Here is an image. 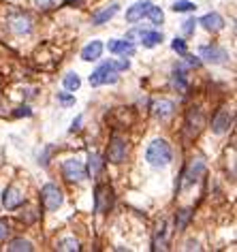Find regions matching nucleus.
<instances>
[{
  "instance_id": "b1692460",
  "label": "nucleus",
  "mask_w": 237,
  "mask_h": 252,
  "mask_svg": "<svg viewBox=\"0 0 237 252\" xmlns=\"http://www.w3.org/2000/svg\"><path fill=\"white\" fill-rule=\"evenodd\" d=\"M173 11L175 13H186V11H195V4L188 2V0H177L173 4Z\"/></svg>"
},
{
  "instance_id": "9b49d317",
  "label": "nucleus",
  "mask_w": 237,
  "mask_h": 252,
  "mask_svg": "<svg viewBox=\"0 0 237 252\" xmlns=\"http://www.w3.org/2000/svg\"><path fill=\"white\" fill-rule=\"evenodd\" d=\"M231 122H233V116H231L229 111H220V114L214 118V122H212V131L216 133V135H224V133L229 131Z\"/></svg>"
},
{
  "instance_id": "1a4fd4ad",
  "label": "nucleus",
  "mask_w": 237,
  "mask_h": 252,
  "mask_svg": "<svg viewBox=\"0 0 237 252\" xmlns=\"http://www.w3.org/2000/svg\"><path fill=\"white\" fill-rule=\"evenodd\" d=\"M2 203L7 210H15V207H19L21 203H24V192H21L17 186H9L2 195Z\"/></svg>"
},
{
  "instance_id": "5701e85b",
  "label": "nucleus",
  "mask_w": 237,
  "mask_h": 252,
  "mask_svg": "<svg viewBox=\"0 0 237 252\" xmlns=\"http://www.w3.org/2000/svg\"><path fill=\"white\" fill-rule=\"evenodd\" d=\"M190 216H192V212H190V210H182V212H180V216H177V220H175L177 231H182V229L186 227L188 220H190Z\"/></svg>"
},
{
  "instance_id": "f704fd0d",
  "label": "nucleus",
  "mask_w": 237,
  "mask_h": 252,
  "mask_svg": "<svg viewBox=\"0 0 237 252\" xmlns=\"http://www.w3.org/2000/svg\"><path fill=\"white\" fill-rule=\"evenodd\" d=\"M84 0H67V4H82Z\"/></svg>"
},
{
  "instance_id": "f03ea898",
  "label": "nucleus",
  "mask_w": 237,
  "mask_h": 252,
  "mask_svg": "<svg viewBox=\"0 0 237 252\" xmlns=\"http://www.w3.org/2000/svg\"><path fill=\"white\" fill-rule=\"evenodd\" d=\"M62 201H64V197H62V190L58 188L56 184H45L41 188V203H43V207L45 210H58V207L62 205Z\"/></svg>"
},
{
  "instance_id": "6ab92c4d",
  "label": "nucleus",
  "mask_w": 237,
  "mask_h": 252,
  "mask_svg": "<svg viewBox=\"0 0 237 252\" xmlns=\"http://www.w3.org/2000/svg\"><path fill=\"white\" fill-rule=\"evenodd\" d=\"M58 250H62V252H75V250H79V242L75 237H64L58 242Z\"/></svg>"
},
{
  "instance_id": "c85d7f7f",
  "label": "nucleus",
  "mask_w": 237,
  "mask_h": 252,
  "mask_svg": "<svg viewBox=\"0 0 237 252\" xmlns=\"http://www.w3.org/2000/svg\"><path fill=\"white\" fill-rule=\"evenodd\" d=\"M114 64V71H126L131 64H128V60H120V62H111Z\"/></svg>"
},
{
  "instance_id": "ddd939ff",
  "label": "nucleus",
  "mask_w": 237,
  "mask_h": 252,
  "mask_svg": "<svg viewBox=\"0 0 237 252\" xmlns=\"http://www.w3.org/2000/svg\"><path fill=\"white\" fill-rule=\"evenodd\" d=\"M107 50H109L111 53H120V56H133L135 53V45L131 41H118V39H114V41H109V45H107Z\"/></svg>"
},
{
  "instance_id": "473e14b6",
  "label": "nucleus",
  "mask_w": 237,
  "mask_h": 252,
  "mask_svg": "<svg viewBox=\"0 0 237 252\" xmlns=\"http://www.w3.org/2000/svg\"><path fill=\"white\" fill-rule=\"evenodd\" d=\"M186 250H199V244L190 239V242H186Z\"/></svg>"
},
{
  "instance_id": "f257e3e1",
  "label": "nucleus",
  "mask_w": 237,
  "mask_h": 252,
  "mask_svg": "<svg viewBox=\"0 0 237 252\" xmlns=\"http://www.w3.org/2000/svg\"><path fill=\"white\" fill-rule=\"evenodd\" d=\"M145 160H148L152 167L160 169L167 167V165L173 160V152H171V146L165 141V139H154L152 143L145 150Z\"/></svg>"
},
{
  "instance_id": "a878e982",
  "label": "nucleus",
  "mask_w": 237,
  "mask_h": 252,
  "mask_svg": "<svg viewBox=\"0 0 237 252\" xmlns=\"http://www.w3.org/2000/svg\"><path fill=\"white\" fill-rule=\"evenodd\" d=\"M195 24H197V21H195V19H186V21H184V24H182V32H184V34H186V36H190V34H192V32H195Z\"/></svg>"
},
{
  "instance_id": "39448f33",
  "label": "nucleus",
  "mask_w": 237,
  "mask_h": 252,
  "mask_svg": "<svg viewBox=\"0 0 237 252\" xmlns=\"http://www.w3.org/2000/svg\"><path fill=\"white\" fill-rule=\"evenodd\" d=\"M124 158H126V141L122 137L114 135L109 143V150H107V160H111L114 165H120L124 163Z\"/></svg>"
},
{
  "instance_id": "2f4dec72",
  "label": "nucleus",
  "mask_w": 237,
  "mask_h": 252,
  "mask_svg": "<svg viewBox=\"0 0 237 252\" xmlns=\"http://www.w3.org/2000/svg\"><path fill=\"white\" fill-rule=\"evenodd\" d=\"M32 114V111H30V107H19V111H15V116H30Z\"/></svg>"
},
{
  "instance_id": "0eeeda50",
  "label": "nucleus",
  "mask_w": 237,
  "mask_h": 252,
  "mask_svg": "<svg viewBox=\"0 0 237 252\" xmlns=\"http://www.w3.org/2000/svg\"><path fill=\"white\" fill-rule=\"evenodd\" d=\"M199 56L203 58L205 62H212V64H222L229 60V53L227 50H222V47H216V45H205L199 50Z\"/></svg>"
},
{
  "instance_id": "4be33fe9",
  "label": "nucleus",
  "mask_w": 237,
  "mask_h": 252,
  "mask_svg": "<svg viewBox=\"0 0 237 252\" xmlns=\"http://www.w3.org/2000/svg\"><path fill=\"white\" fill-rule=\"evenodd\" d=\"M148 17L152 19V24L154 26H158V24H163V19H165V15H163V11H160L158 7H150V11H148Z\"/></svg>"
},
{
  "instance_id": "a211bd4d",
  "label": "nucleus",
  "mask_w": 237,
  "mask_h": 252,
  "mask_svg": "<svg viewBox=\"0 0 237 252\" xmlns=\"http://www.w3.org/2000/svg\"><path fill=\"white\" fill-rule=\"evenodd\" d=\"M160 41H163V32H141L143 47H156Z\"/></svg>"
},
{
  "instance_id": "9d476101",
  "label": "nucleus",
  "mask_w": 237,
  "mask_h": 252,
  "mask_svg": "<svg viewBox=\"0 0 237 252\" xmlns=\"http://www.w3.org/2000/svg\"><path fill=\"white\" fill-rule=\"evenodd\" d=\"M199 24H201L207 32H218L224 28V17L220 13H207V15H203Z\"/></svg>"
},
{
  "instance_id": "bb28decb",
  "label": "nucleus",
  "mask_w": 237,
  "mask_h": 252,
  "mask_svg": "<svg viewBox=\"0 0 237 252\" xmlns=\"http://www.w3.org/2000/svg\"><path fill=\"white\" fill-rule=\"evenodd\" d=\"M171 47L177 51V53H182L184 56L186 53V43H184V39H173V43H171Z\"/></svg>"
},
{
  "instance_id": "cd10ccee",
  "label": "nucleus",
  "mask_w": 237,
  "mask_h": 252,
  "mask_svg": "<svg viewBox=\"0 0 237 252\" xmlns=\"http://www.w3.org/2000/svg\"><path fill=\"white\" fill-rule=\"evenodd\" d=\"M58 101H60L62 105H73L75 103V99L71 94H64V92H58Z\"/></svg>"
},
{
  "instance_id": "7ed1b4c3",
  "label": "nucleus",
  "mask_w": 237,
  "mask_h": 252,
  "mask_svg": "<svg viewBox=\"0 0 237 252\" xmlns=\"http://www.w3.org/2000/svg\"><path fill=\"white\" fill-rule=\"evenodd\" d=\"M62 173H64V178L71 180V182H82V180H85V175H88V169H85V165L82 160L68 158V160H64V165H62Z\"/></svg>"
},
{
  "instance_id": "412c9836",
  "label": "nucleus",
  "mask_w": 237,
  "mask_h": 252,
  "mask_svg": "<svg viewBox=\"0 0 237 252\" xmlns=\"http://www.w3.org/2000/svg\"><path fill=\"white\" fill-rule=\"evenodd\" d=\"M101 167H103V160H101L99 154H90V163H88V171L92 175H96L101 171Z\"/></svg>"
},
{
  "instance_id": "393cba45",
  "label": "nucleus",
  "mask_w": 237,
  "mask_h": 252,
  "mask_svg": "<svg viewBox=\"0 0 237 252\" xmlns=\"http://www.w3.org/2000/svg\"><path fill=\"white\" fill-rule=\"evenodd\" d=\"M173 84H175L180 90H186V88H188L186 82H184V73H182V71H175V73H173Z\"/></svg>"
},
{
  "instance_id": "4468645a",
  "label": "nucleus",
  "mask_w": 237,
  "mask_h": 252,
  "mask_svg": "<svg viewBox=\"0 0 237 252\" xmlns=\"http://www.w3.org/2000/svg\"><path fill=\"white\" fill-rule=\"evenodd\" d=\"M101 53H103V43L101 41H92L82 50V60L85 62H92V60H99Z\"/></svg>"
},
{
  "instance_id": "2eb2a0df",
  "label": "nucleus",
  "mask_w": 237,
  "mask_h": 252,
  "mask_svg": "<svg viewBox=\"0 0 237 252\" xmlns=\"http://www.w3.org/2000/svg\"><path fill=\"white\" fill-rule=\"evenodd\" d=\"M9 21H11V30L17 32V34H28V32L32 30L30 19L26 17V15H13Z\"/></svg>"
},
{
  "instance_id": "dca6fc26",
  "label": "nucleus",
  "mask_w": 237,
  "mask_h": 252,
  "mask_svg": "<svg viewBox=\"0 0 237 252\" xmlns=\"http://www.w3.org/2000/svg\"><path fill=\"white\" fill-rule=\"evenodd\" d=\"M173 111H175V105L171 103V101H156L154 103V116L156 118H160V120H165V118H171L173 116Z\"/></svg>"
},
{
  "instance_id": "6e6552de",
  "label": "nucleus",
  "mask_w": 237,
  "mask_h": 252,
  "mask_svg": "<svg viewBox=\"0 0 237 252\" xmlns=\"http://www.w3.org/2000/svg\"><path fill=\"white\" fill-rule=\"evenodd\" d=\"M150 7H152V2H150V0H139V2H135L133 7H128V11H126V21L135 24V21L143 19L145 15H148Z\"/></svg>"
},
{
  "instance_id": "7c9ffc66",
  "label": "nucleus",
  "mask_w": 237,
  "mask_h": 252,
  "mask_svg": "<svg viewBox=\"0 0 237 252\" xmlns=\"http://www.w3.org/2000/svg\"><path fill=\"white\" fill-rule=\"evenodd\" d=\"M9 235V227L4 222H0V239H4Z\"/></svg>"
},
{
  "instance_id": "c756f323",
  "label": "nucleus",
  "mask_w": 237,
  "mask_h": 252,
  "mask_svg": "<svg viewBox=\"0 0 237 252\" xmlns=\"http://www.w3.org/2000/svg\"><path fill=\"white\" fill-rule=\"evenodd\" d=\"M36 2V7H41V9H51L53 7V0H34Z\"/></svg>"
},
{
  "instance_id": "72a5a7b5",
  "label": "nucleus",
  "mask_w": 237,
  "mask_h": 252,
  "mask_svg": "<svg viewBox=\"0 0 237 252\" xmlns=\"http://www.w3.org/2000/svg\"><path fill=\"white\" fill-rule=\"evenodd\" d=\"M82 120H84L82 116H79L77 120H73V126H71V131H77V128H79V124H82Z\"/></svg>"
},
{
  "instance_id": "f3484780",
  "label": "nucleus",
  "mask_w": 237,
  "mask_h": 252,
  "mask_svg": "<svg viewBox=\"0 0 237 252\" xmlns=\"http://www.w3.org/2000/svg\"><path fill=\"white\" fill-rule=\"evenodd\" d=\"M7 250H11V252H32L34 250V246H32V242H28V239L17 237L7 246Z\"/></svg>"
},
{
  "instance_id": "423d86ee",
  "label": "nucleus",
  "mask_w": 237,
  "mask_h": 252,
  "mask_svg": "<svg viewBox=\"0 0 237 252\" xmlns=\"http://www.w3.org/2000/svg\"><path fill=\"white\" fill-rule=\"evenodd\" d=\"M114 71V64L111 62H103L96 71L90 75V85H103V84H116L118 82V77L116 75H111L109 77V73Z\"/></svg>"
},
{
  "instance_id": "aec40b11",
  "label": "nucleus",
  "mask_w": 237,
  "mask_h": 252,
  "mask_svg": "<svg viewBox=\"0 0 237 252\" xmlns=\"http://www.w3.org/2000/svg\"><path fill=\"white\" fill-rule=\"evenodd\" d=\"M79 85H82V79H79L77 73H68L67 77H64V88L75 92V90H79Z\"/></svg>"
},
{
  "instance_id": "20e7f679",
  "label": "nucleus",
  "mask_w": 237,
  "mask_h": 252,
  "mask_svg": "<svg viewBox=\"0 0 237 252\" xmlns=\"http://www.w3.org/2000/svg\"><path fill=\"white\" fill-rule=\"evenodd\" d=\"M114 203V192H111L109 186L101 184L96 186V195H94V210L99 214H105Z\"/></svg>"
},
{
  "instance_id": "f8f14e48",
  "label": "nucleus",
  "mask_w": 237,
  "mask_h": 252,
  "mask_svg": "<svg viewBox=\"0 0 237 252\" xmlns=\"http://www.w3.org/2000/svg\"><path fill=\"white\" fill-rule=\"evenodd\" d=\"M120 11V4H109V7H105V9H101V11H96V13L92 15V24L94 26H103V24H107L114 15Z\"/></svg>"
}]
</instances>
